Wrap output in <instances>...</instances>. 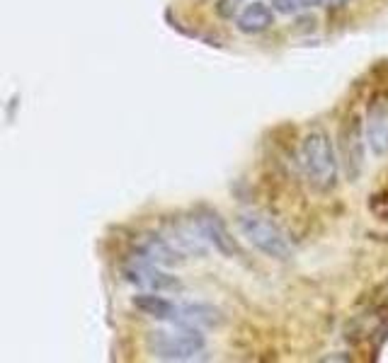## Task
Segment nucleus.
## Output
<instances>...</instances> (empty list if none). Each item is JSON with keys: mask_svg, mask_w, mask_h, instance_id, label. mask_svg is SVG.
I'll return each instance as SVG.
<instances>
[{"mask_svg": "<svg viewBox=\"0 0 388 363\" xmlns=\"http://www.w3.org/2000/svg\"><path fill=\"white\" fill-rule=\"evenodd\" d=\"M238 3H240V0H238Z\"/></svg>", "mask_w": 388, "mask_h": 363, "instance_id": "obj_15", "label": "nucleus"}, {"mask_svg": "<svg viewBox=\"0 0 388 363\" xmlns=\"http://www.w3.org/2000/svg\"><path fill=\"white\" fill-rule=\"evenodd\" d=\"M149 349L155 358L163 361H189L206 349V337L202 329L173 325V327L153 329L149 334Z\"/></svg>", "mask_w": 388, "mask_h": 363, "instance_id": "obj_2", "label": "nucleus"}, {"mask_svg": "<svg viewBox=\"0 0 388 363\" xmlns=\"http://www.w3.org/2000/svg\"><path fill=\"white\" fill-rule=\"evenodd\" d=\"M192 220L197 223V228H200V233L204 235V240L209 242V247H214V250L224 257H238V252H240L238 240H235L233 233L228 231V225L221 218V213H216L214 209L202 206V209L194 211Z\"/></svg>", "mask_w": 388, "mask_h": 363, "instance_id": "obj_6", "label": "nucleus"}, {"mask_svg": "<svg viewBox=\"0 0 388 363\" xmlns=\"http://www.w3.org/2000/svg\"><path fill=\"white\" fill-rule=\"evenodd\" d=\"M345 3H347V0H332V5H340V8H343Z\"/></svg>", "mask_w": 388, "mask_h": 363, "instance_id": "obj_14", "label": "nucleus"}, {"mask_svg": "<svg viewBox=\"0 0 388 363\" xmlns=\"http://www.w3.org/2000/svg\"><path fill=\"white\" fill-rule=\"evenodd\" d=\"M301 169L306 182L311 185L313 191L318 194H327L337 187V174H340V160L335 155V145H332L330 136L323 128L306 133L301 141Z\"/></svg>", "mask_w": 388, "mask_h": 363, "instance_id": "obj_1", "label": "nucleus"}, {"mask_svg": "<svg viewBox=\"0 0 388 363\" xmlns=\"http://www.w3.org/2000/svg\"><path fill=\"white\" fill-rule=\"evenodd\" d=\"M238 231L257 252H262L270 259L286 261L291 257V245L281 233V228L272 218L257 213V211L238 213Z\"/></svg>", "mask_w": 388, "mask_h": 363, "instance_id": "obj_3", "label": "nucleus"}, {"mask_svg": "<svg viewBox=\"0 0 388 363\" xmlns=\"http://www.w3.org/2000/svg\"><path fill=\"white\" fill-rule=\"evenodd\" d=\"M270 5H272V10H274L277 15H284V17L297 15V12H299L297 0H270Z\"/></svg>", "mask_w": 388, "mask_h": 363, "instance_id": "obj_10", "label": "nucleus"}, {"mask_svg": "<svg viewBox=\"0 0 388 363\" xmlns=\"http://www.w3.org/2000/svg\"><path fill=\"white\" fill-rule=\"evenodd\" d=\"M321 361H349V356H323Z\"/></svg>", "mask_w": 388, "mask_h": 363, "instance_id": "obj_13", "label": "nucleus"}, {"mask_svg": "<svg viewBox=\"0 0 388 363\" xmlns=\"http://www.w3.org/2000/svg\"><path fill=\"white\" fill-rule=\"evenodd\" d=\"M337 160L340 169L349 182H357L364 172V155H367V136H364V119L349 114L337 128Z\"/></svg>", "mask_w": 388, "mask_h": 363, "instance_id": "obj_4", "label": "nucleus"}, {"mask_svg": "<svg viewBox=\"0 0 388 363\" xmlns=\"http://www.w3.org/2000/svg\"><path fill=\"white\" fill-rule=\"evenodd\" d=\"M364 136H367V148L376 158L388 153V99L383 95H374L369 99L364 114Z\"/></svg>", "mask_w": 388, "mask_h": 363, "instance_id": "obj_7", "label": "nucleus"}, {"mask_svg": "<svg viewBox=\"0 0 388 363\" xmlns=\"http://www.w3.org/2000/svg\"><path fill=\"white\" fill-rule=\"evenodd\" d=\"M124 279L129 283H133L136 288H143V291H151V293H168L182 288V281L177 277L163 271L160 264L146 259L138 252L124 264Z\"/></svg>", "mask_w": 388, "mask_h": 363, "instance_id": "obj_5", "label": "nucleus"}, {"mask_svg": "<svg viewBox=\"0 0 388 363\" xmlns=\"http://www.w3.org/2000/svg\"><path fill=\"white\" fill-rule=\"evenodd\" d=\"M272 25H274V10H272V5L265 3V0H252V3H248V5L235 15V30L248 36L262 34V32H267Z\"/></svg>", "mask_w": 388, "mask_h": 363, "instance_id": "obj_9", "label": "nucleus"}, {"mask_svg": "<svg viewBox=\"0 0 388 363\" xmlns=\"http://www.w3.org/2000/svg\"><path fill=\"white\" fill-rule=\"evenodd\" d=\"M299 10H316V8L325 5V0H297Z\"/></svg>", "mask_w": 388, "mask_h": 363, "instance_id": "obj_12", "label": "nucleus"}, {"mask_svg": "<svg viewBox=\"0 0 388 363\" xmlns=\"http://www.w3.org/2000/svg\"><path fill=\"white\" fill-rule=\"evenodd\" d=\"M235 8H238V0H216V15L219 17H235Z\"/></svg>", "mask_w": 388, "mask_h": 363, "instance_id": "obj_11", "label": "nucleus"}, {"mask_svg": "<svg viewBox=\"0 0 388 363\" xmlns=\"http://www.w3.org/2000/svg\"><path fill=\"white\" fill-rule=\"evenodd\" d=\"M170 325H187L194 329H216L224 325V312L209 303H177Z\"/></svg>", "mask_w": 388, "mask_h": 363, "instance_id": "obj_8", "label": "nucleus"}]
</instances>
